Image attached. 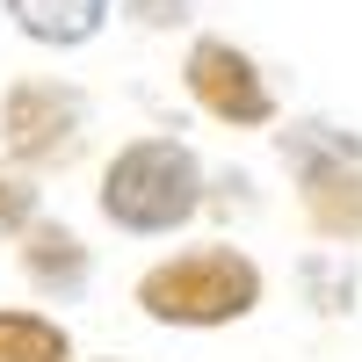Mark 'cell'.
<instances>
[{
    "instance_id": "cell-1",
    "label": "cell",
    "mask_w": 362,
    "mask_h": 362,
    "mask_svg": "<svg viewBox=\"0 0 362 362\" xmlns=\"http://www.w3.org/2000/svg\"><path fill=\"white\" fill-rule=\"evenodd\" d=\"M102 218L116 232H138V239H160L174 225H189L203 210V167L181 138H138L124 145L109 167H102Z\"/></svg>"
},
{
    "instance_id": "cell-2",
    "label": "cell",
    "mask_w": 362,
    "mask_h": 362,
    "mask_svg": "<svg viewBox=\"0 0 362 362\" xmlns=\"http://www.w3.org/2000/svg\"><path fill=\"white\" fill-rule=\"evenodd\" d=\"M261 305V268L239 247H189L138 276V312L160 326H232Z\"/></svg>"
},
{
    "instance_id": "cell-3",
    "label": "cell",
    "mask_w": 362,
    "mask_h": 362,
    "mask_svg": "<svg viewBox=\"0 0 362 362\" xmlns=\"http://www.w3.org/2000/svg\"><path fill=\"white\" fill-rule=\"evenodd\" d=\"M283 160L297 167V196H305V218L319 239H362V145L305 124L283 131Z\"/></svg>"
},
{
    "instance_id": "cell-4",
    "label": "cell",
    "mask_w": 362,
    "mask_h": 362,
    "mask_svg": "<svg viewBox=\"0 0 362 362\" xmlns=\"http://www.w3.org/2000/svg\"><path fill=\"white\" fill-rule=\"evenodd\" d=\"M80 131H87V102L80 87H58V80H15L0 95V138L22 167H66L80 153Z\"/></svg>"
},
{
    "instance_id": "cell-5",
    "label": "cell",
    "mask_w": 362,
    "mask_h": 362,
    "mask_svg": "<svg viewBox=\"0 0 362 362\" xmlns=\"http://www.w3.org/2000/svg\"><path fill=\"white\" fill-rule=\"evenodd\" d=\"M181 80H189V95L203 116H218V124L232 131H261V124H276V87L261 80V66L239 44L225 37H196L189 44V66H181Z\"/></svg>"
},
{
    "instance_id": "cell-6",
    "label": "cell",
    "mask_w": 362,
    "mask_h": 362,
    "mask_svg": "<svg viewBox=\"0 0 362 362\" xmlns=\"http://www.w3.org/2000/svg\"><path fill=\"white\" fill-rule=\"evenodd\" d=\"M15 15V29L29 44H51V51H73V44H95L102 22H109V0H0Z\"/></svg>"
},
{
    "instance_id": "cell-7",
    "label": "cell",
    "mask_w": 362,
    "mask_h": 362,
    "mask_svg": "<svg viewBox=\"0 0 362 362\" xmlns=\"http://www.w3.org/2000/svg\"><path fill=\"white\" fill-rule=\"evenodd\" d=\"M22 276L37 283L44 297H80V290H87V247H80L66 225H29Z\"/></svg>"
},
{
    "instance_id": "cell-8",
    "label": "cell",
    "mask_w": 362,
    "mask_h": 362,
    "mask_svg": "<svg viewBox=\"0 0 362 362\" xmlns=\"http://www.w3.org/2000/svg\"><path fill=\"white\" fill-rule=\"evenodd\" d=\"M0 362H73V341L44 312H0Z\"/></svg>"
},
{
    "instance_id": "cell-9",
    "label": "cell",
    "mask_w": 362,
    "mask_h": 362,
    "mask_svg": "<svg viewBox=\"0 0 362 362\" xmlns=\"http://www.w3.org/2000/svg\"><path fill=\"white\" fill-rule=\"evenodd\" d=\"M29 225H37V181L0 167V239H15V232H29Z\"/></svg>"
},
{
    "instance_id": "cell-10",
    "label": "cell",
    "mask_w": 362,
    "mask_h": 362,
    "mask_svg": "<svg viewBox=\"0 0 362 362\" xmlns=\"http://www.w3.org/2000/svg\"><path fill=\"white\" fill-rule=\"evenodd\" d=\"M131 15H138V22H153V29H167V22L189 15V0H131Z\"/></svg>"
}]
</instances>
